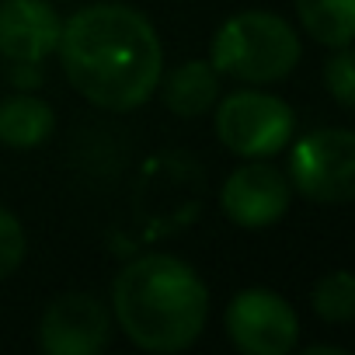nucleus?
<instances>
[{"label": "nucleus", "mask_w": 355, "mask_h": 355, "mask_svg": "<svg viewBox=\"0 0 355 355\" xmlns=\"http://www.w3.org/2000/svg\"><path fill=\"white\" fill-rule=\"evenodd\" d=\"M56 56L80 98L119 115L143 108L164 77V46L153 21L108 0L63 18Z\"/></svg>", "instance_id": "1"}, {"label": "nucleus", "mask_w": 355, "mask_h": 355, "mask_svg": "<svg viewBox=\"0 0 355 355\" xmlns=\"http://www.w3.org/2000/svg\"><path fill=\"white\" fill-rule=\"evenodd\" d=\"M112 320L143 352H185L209 324V286L178 254H139L115 275Z\"/></svg>", "instance_id": "2"}, {"label": "nucleus", "mask_w": 355, "mask_h": 355, "mask_svg": "<svg viewBox=\"0 0 355 355\" xmlns=\"http://www.w3.org/2000/svg\"><path fill=\"white\" fill-rule=\"evenodd\" d=\"M300 60H303V46L296 25L261 8L230 15L209 42V63L220 70V77L251 87L289 80Z\"/></svg>", "instance_id": "3"}, {"label": "nucleus", "mask_w": 355, "mask_h": 355, "mask_svg": "<svg viewBox=\"0 0 355 355\" xmlns=\"http://www.w3.org/2000/svg\"><path fill=\"white\" fill-rule=\"evenodd\" d=\"M216 108V139L241 160H265L282 153L296 136V112L286 98L261 87H244L227 94Z\"/></svg>", "instance_id": "4"}, {"label": "nucleus", "mask_w": 355, "mask_h": 355, "mask_svg": "<svg viewBox=\"0 0 355 355\" xmlns=\"http://www.w3.org/2000/svg\"><path fill=\"white\" fill-rule=\"evenodd\" d=\"M289 185L310 202L341 206L355 196V132L348 125H324L296 139L289 153Z\"/></svg>", "instance_id": "5"}, {"label": "nucleus", "mask_w": 355, "mask_h": 355, "mask_svg": "<svg viewBox=\"0 0 355 355\" xmlns=\"http://www.w3.org/2000/svg\"><path fill=\"white\" fill-rule=\"evenodd\" d=\"M227 338L244 355H289L300 345V313L265 286L241 289L223 310Z\"/></svg>", "instance_id": "6"}, {"label": "nucleus", "mask_w": 355, "mask_h": 355, "mask_svg": "<svg viewBox=\"0 0 355 355\" xmlns=\"http://www.w3.org/2000/svg\"><path fill=\"white\" fill-rule=\"evenodd\" d=\"M293 206V185L286 171L265 160H244L227 174L220 189L223 216L241 230H265L275 227Z\"/></svg>", "instance_id": "7"}, {"label": "nucleus", "mask_w": 355, "mask_h": 355, "mask_svg": "<svg viewBox=\"0 0 355 355\" xmlns=\"http://www.w3.org/2000/svg\"><path fill=\"white\" fill-rule=\"evenodd\" d=\"M112 310L94 293H63L39 317L46 355H98L112 341Z\"/></svg>", "instance_id": "8"}, {"label": "nucleus", "mask_w": 355, "mask_h": 355, "mask_svg": "<svg viewBox=\"0 0 355 355\" xmlns=\"http://www.w3.org/2000/svg\"><path fill=\"white\" fill-rule=\"evenodd\" d=\"M63 18L49 0H0V56L11 67H42L56 56Z\"/></svg>", "instance_id": "9"}, {"label": "nucleus", "mask_w": 355, "mask_h": 355, "mask_svg": "<svg viewBox=\"0 0 355 355\" xmlns=\"http://www.w3.org/2000/svg\"><path fill=\"white\" fill-rule=\"evenodd\" d=\"M220 84L223 77L209 60H189L164 73L157 91L164 94L167 112H174L178 119H199L220 101Z\"/></svg>", "instance_id": "10"}, {"label": "nucleus", "mask_w": 355, "mask_h": 355, "mask_svg": "<svg viewBox=\"0 0 355 355\" xmlns=\"http://www.w3.org/2000/svg\"><path fill=\"white\" fill-rule=\"evenodd\" d=\"M56 132V112L39 94L18 91L0 101V143L11 150H35Z\"/></svg>", "instance_id": "11"}, {"label": "nucleus", "mask_w": 355, "mask_h": 355, "mask_svg": "<svg viewBox=\"0 0 355 355\" xmlns=\"http://www.w3.org/2000/svg\"><path fill=\"white\" fill-rule=\"evenodd\" d=\"M303 32L327 46L341 49L355 39V0H293Z\"/></svg>", "instance_id": "12"}, {"label": "nucleus", "mask_w": 355, "mask_h": 355, "mask_svg": "<svg viewBox=\"0 0 355 355\" xmlns=\"http://www.w3.org/2000/svg\"><path fill=\"white\" fill-rule=\"evenodd\" d=\"M310 306L327 324H352L355 317V279L348 268H334L313 282Z\"/></svg>", "instance_id": "13"}, {"label": "nucleus", "mask_w": 355, "mask_h": 355, "mask_svg": "<svg viewBox=\"0 0 355 355\" xmlns=\"http://www.w3.org/2000/svg\"><path fill=\"white\" fill-rule=\"evenodd\" d=\"M28 258V234L21 220L0 206V282L11 279Z\"/></svg>", "instance_id": "14"}, {"label": "nucleus", "mask_w": 355, "mask_h": 355, "mask_svg": "<svg viewBox=\"0 0 355 355\" xmlns=\"http://www.w3.org/2000/svg\"><path fill=\"white\" fill-rule=\"evenodd\" d=\"M324 84L338 108H345V112L355 108V60H352L348 46L334 49V56L324 63Z\"/></svg>", "instance_id": "15"}, {"label": "nucleus", "mask_w": 355, "mask_h": 355, "mask_svg": "<svg viewBox=\"0 0 355 355\" xmlns=\"http://www.w3.org/2000/svg\"><path fill=\"white\" fill-rule=\"evenodd\" d=\"M306 355H348L341 345H310Z\"/></svg>", "instance_id": "16"}]
</instances>
